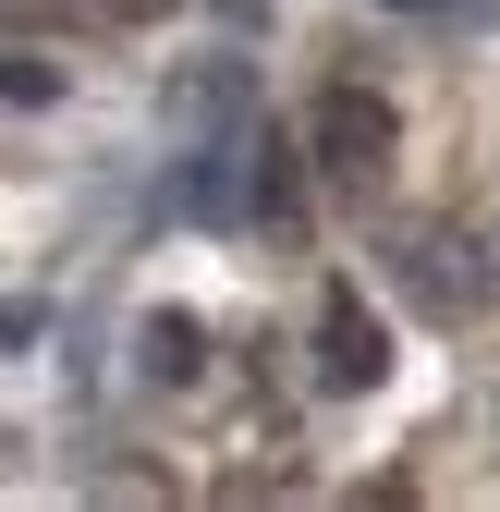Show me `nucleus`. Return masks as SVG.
Returning <instances> with one entry per match:
<instances>
[{
	"instance_id": "6e6552de",
	"label": "nucleus",
	"mask_w": 500,
	"mask_h": 512,
	"mask_svg": "<svg viewBox=\"0 0 500 512\" xmlns=\"http://www.w3.org/2000/svg\"><path fill=\"white\" fill-rule=\"evenodd\" d=\"M37 330H49V317H37V305H0V354H25Z\"/></svg>"
},
{
	"instance_id": "f257e3e1",
	"label": "nucleus",
	"mask_w": 500,
	"mask_h": 512,
	"mask_svg": "<svg viewBox=\"0 0 500 512\" xmlns=\"http://www.w3.org/2000/svg\"><path fill=\"white\" fill-rule=\"evenodd\" d=\"M305 147H318V171L342 183V196H366V183H391V147H403V122L379 86H330L318 122H305Z\"/></svg>"
},
{
	"instance_id": "f03ea898",
	"label": "nucleus",
	"mask_w": 500,
	"mask_h": 512,
	"mask_svg": "<svg viewBox=\"0 0 500 512\" xmlns=\"http://www.w3.org/2000/svg\"><path fill=\"white\" fill-rule=\"evenodd\" d=\"M391 281H403L427 317H476V305H488V256H476L464 232L427 220V232H391Z\"/></svg>"
},
{
	"instance_id": "7ed1b4c3",
	"label": "nucleus",
	"mask_w": 500,
	"mask_h": 512,
	"mask_svg": "<svg viewBox=\"0 0 500 512\" xmlns=\"http://www.w3.org/2000/svg\"><path fill=\"white\" fill-rule=\"evenodd\" d=\"M318 378H330V391H379V378H391V330L366 317V293L318 305Z\"/></svg>"
},
{
	"instance_id": "1a4fd4ad",
	"label": "nucleus",
	"mask_w": 500,
	"mask_h": 512,
	"mask_svg": "<svg viewBox=\"0 0 500 512\" xmlns=\"http://www.w3.org/2000/svg\"><path fill=\"white\" fill-rule=\"evenodd\" d=\"M98 13H135V25H147V13H183V0H98Z\"/></svg>"
},
{
	"instance_id": "9d476101",
	"label": "nucleus",
	"mask_w": 500,
	"mask_h": 512,
	"mask_svg": "<svg viewBox=\"0 0 500 512\" xmlns=\"http://www.w3.org/2000/svg\"><path fill=\"white\" fill-rule=\"evenodd\" d=\"M25 13H37V0H0V25H25Z\"/></svg>"
},
{
	"instance_id": "39448f33",
	"label": "nucleus",
	"mask_w": 500,
	"mask_h": 512,
	"mask_svg": "<svg viewBox=\"0 0 500 512\" xmlns=\"http://www.w3.org/2000/svg\"><path fill=\"white\" fill-rule=\"evenodd\" d=\"M196 330H183V317H147V378H196Z\"/></svg>"
},
{
	"instance_id": "423d86ee",
	"label": "nucleus",
	"mask_w": 500,
	"mask_h": 512,
	"mask_svg": "<svg viewBox=\"0 0 500 512\" xmlns=\"http://www.w3.org/2000/svg\"><path fill=\"white\" fill-rule=\"evenodd\" d=\"M257 220L293 232V159H281V147H257Z\"/></svg>"
},
{
	"instance_id": "0eeeda50",
	"label": "nucleus",
	"mask_w": 500,
	"mask_h": 512,
	"mask_svg": "<svg viewBox=\"0 0 500 512\" xmlns=\"http://www.w3.org/2000/svg\"><path fill=\"white\" fill-rule=\"evenodd\" d=\"M379 13H415V25H476L488 0H379Z\"/></svg>"
},
{
	"instance_id": "20e7f679",
	"label": "nucleus",
	"mask_w": 500,
	"mask_h": 512,
	"mask_svg": "<svg viewBox=\"0 0 500 512\" xmlns=\"http://www.w3.org/2000/svg\"><path fill=\"white\" fill-rule=\"evenodd\" d=\"M61 98V61L49 49H0V110H49Z\"/></svg>"
}]
</instances>
